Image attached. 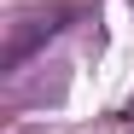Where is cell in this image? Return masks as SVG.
<instances>
[{
  "mask_svg": "<svg viewBox=\"0 0 134 134\" xmlns=\"http://www.w3.org/2000/svg\"><path fill=\"white\" fill-rule=\"evenodd\" d=\"M58 18H64V12H35V18H29V29H12V41H6V64L24 58L35 35H53V29H58Z\"/></svg>",
  "mask_w": 134,
  "mask_h": 134,
  "instance_id": "6da1fadb",
  "label": "cell"
}]
</instances>
